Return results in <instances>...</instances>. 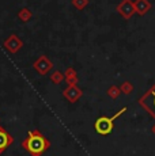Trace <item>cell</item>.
<instances>
[{
    "instance_id": "cell-1",
    "label": "cell",
    "mask_w": 155,
    "mask_h": 156,
    "mask_svg": "<svg viewBox=\"0 0 155 156\" xmlns=\"http://www.w3.org/2000/svg\"><path fill=\"white\" fill-rule=\"evenodd\" d=\"M22 148L31 156H42L50 148V141L38 129H33L20 143Z\"/></svg>"
},
{
    "instance_id": "cell-2",
    "label": "cell",
    "mask_w": 155,
    "mask_h": 156,
    "mask_svg": "<svg viewBox=\"0 0 155 156\" xmlns=\"http://www.w3.org/2000/svg\"><path fill=\"white\" fill-rule=\"evenodd\" d=\"M124 112H125V107L123 110H120L118 113H116V115L112 117V118H109V117H99V118L95 121V124H94L95 132L99 133V134H102V136L109 134L110 132H112V129H113V121H114L116 118H118V117H120Z\"/></svg>"
},
{
    "instance_id": "cell-3",
    "label": "cell",
    "mask_w": 155,
    "mask_h": 156,
    "mask_svg": "<svg viewBox=\"0 0 155 156\" xmlns=\"http://www.w3.org/2000/svg\"><path fill=\"white\" fill-rule=\"evenodd\" d=\"M14 143V137L8 133L3 126H0V155L5 152V149Z\"/></svg>"
},
{
    "instance_id": "cell-4",
    "label": "cell",
    "mask_w": 155,
    "mask_h": 156,
    "mask_svg": "<svg viewBox=\"0 0 155 156\" xmlns=\"http://www.w3.org/2000/svg\"><path fill=\"white\" fill-rule=\"evenodd\" d=\"M80 94L82 92L79 91V90L76 88V87H70L68 90H65L64 92H63V95H64L65 98H67L70 102H75V101H78L80 98Z\"/></svg>"
},
{
    "instance_id": "cell-5",
    "label": "cell",
    "mask_w": 155,
    "mask_h": 156,
    "mask_svg": "<svg viewBox=\"0 0 155 156\" xmlns=\"http://www.w3.org/2000/svg\"><path fill=\"white\" fill-rule=\"evenodd\" d=\"M34 68H35V69H37L38 72H40V73L44 75V73H45V72L50 68V62L48 61L45 57H42V58H40V60H38V61L34 64Z\"/></svg>"
}]
</instances>
